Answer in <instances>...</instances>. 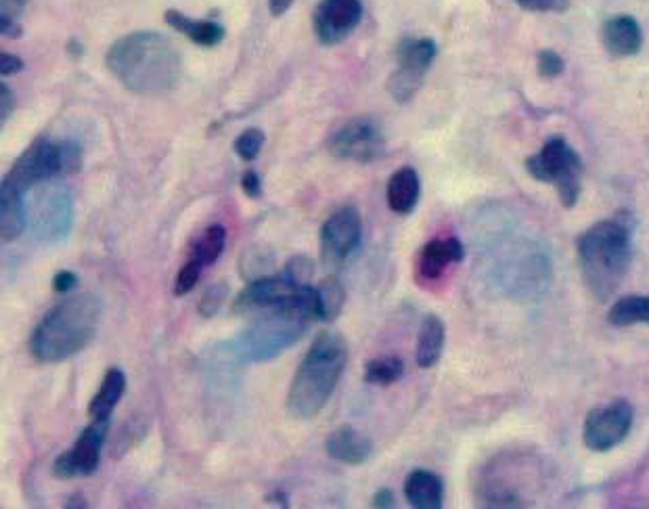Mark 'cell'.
I'll list each match as a JSON object with an SVG mask.
<instances>
[{"instance_id": "cell-1", "label": "cell", "mask_w": 649, "mask_h": 509, "mask_svg": "<svg viewBox=\"0 0 649 509\" xmlns=\"http://www.w3.org/2000/svg\"><path fill=\"white\" fill-rule=\"evenodd\" d=\"M107 68L130 93L160 97L179 84L183 59L163 34L133 32L112 45Z\"/></svg>"}, {"instance_id": "cell-2", "label": "cell", "mask_w": 649, "mask_h": 509, "mask_svg": "<svg viewBox=\"0 0 649 509\" xmlns=\"http://www.w3.org/2000/svg\"><path fill=\"white\" fill-rule=\"evenodd\" d=\"M577 248L587 290L600 302L610 301L633 264V225L626 216L600 220L580 235Z\"/></svg>"}, {"instance_id": "cell-3", "label": "cell", "mask_w": 649, "mask_h": 509, "mask_svg": "<svg viewBox=\"0 0 649 509\" xmlns=\"http://www.w3.org/2000/svg\"><path fill=\"white\" fill-rule=\"evenodd\" d=\"M101 325V302L80 294L53 306L30 338V352L43 365L64 363L89 347Z\"/></svg>"}, {"instance_id": "cell-4", "label": "cell", "mask_w": 649, "mask_h": 509, "mask_svg": "<svg viewBox=\"0 0 649 509\" xmlns=\"http://www.w3.org/2000/svg\"><path fill=\"white\" fill-rule=\"evenodd\" d=\"M349 363V344L340 333L324 331L308 348L287 394V411L296 419L319 416L335 393Z\"/></svg>"}, {"instance_id": "cell-5", "label": "cell", "mask_w": 649, "mask_h": 509, "mask_svg": "<svg viewBox=\"0 0 649 509\" xmlns=\"http://www.w3.org/2000/svg\"><path fill=\"white\" fill-rule=\"evenodd\" d=\"M82 166V147L76 140H50L47 137L34 140L9 174L4 183L27 193L36 183L68 177Z\"/></svg>"}, {"instance_id": "cell-6", "label": "cell", "mask_w": 649, "mask_h": 509, "mask_svg": "<svg viewBox=\"0 0 649 509\" xmlns=\"http://www.w3.org/2000/svg\"><path fill=\"white\" fill-rule=\"evenodd\" d=\"M526 170L534 181L556 185L557 195L566 208L577 206L584 163L568 140L561 137L547 140L538 154L526 160Z\"/></svg>"}, {"instance_id": "cell-7", "label": "cell", "mask_w": 649, "mask_h": 509, "mask_svg": "<svg viewBox=\"0 0 649 509\" xmlns=\"http://www.w3.org/2000/svg\"><path fill=\"white\" fill-rule=\"evenodd\" d=\"M310 324L312 319L298 308L271 310V315H264L250 331H246L235 347V354L246 361L273 359L285 348L296 344Z\"/></svg>"}, {"instance_id": "cell-8", "label": "cell", "mask_w": 649, "mask_h": 509, "mask_svg": "<svg viewBox=\"0 0 649 509\" xmlns=\"http://www.w3.org/2000/svg\"><path fill=\"white\" fill-rule=\"evenodd\" d=\"M439 47L430 38H407L398 48V66L388 80L396 103H409L418 94L425 73L432 68Z\"/></svg>"}, {"instance_id": "cell-9", "label": "cell", "mask_w": 649, "mask_h": 509, "mask_svg": "<svg viewBox=\"0 0 649 509\" xmlns=\"http://www.w3.org/2000/svg\"><path fill=\"white\" fill-rule=\"evenodd\" d=\"M329 151L344 162L372 163L384 156L386 139L375 120L354 117L331 135Z\"/></svg>"}, {"instance_id": "cell-10", "label": "cell", "mask_w": 649, "mask_h": 509, "mask_svg": "<svg viewBox=\"0 0 649 509\" xmlns=\"http://www.w3.org/2000/svg\"><path fill=\"white\" fill-rule=\"evenodd\" d=\"M633 419H635V411L630 403L623 398H616L607 405L593 409L584 419V428H582L584 446L595 453L612 451L628 437L633 428Z\"/></svg>"}, {"instance_id": "cell-11", "label": "cell", "mask_w": 649, "mask_h": 509, "mask_svg": "<svg viewBox=\"0 0 649 509\" xmlns=\"http://www.w3.org/2000/svg\"><path fill=\"white\" fill-rule=\"evenodd\" d=\"M363 239L361 214L354 206L333 212L321 227V260L324 267L338 269L354 255Z\"/></svg>"}, {"instance_id": "cell-12", "label": "cell", "mask_w": 649, "mask_h": 509, "mask_svg": "<svg viewBox=\"0 0 649 509\" xmlns=\"http://www.w3.org/2000/svg\"><path fill=\"white\" fill-rule=\"evenodd\" d=\"M110 421L93 419V423L78 437L70 451L57 457L53 465V474L61 480H70L78 476H91L101 463V451L107 434Z\"/></svg>"}, {"instance_id": "cell-13", "label": "cell", "mask_w": 649, "mask_h": 509, "mask_svg": "<svg viewBox=\"0 0 649 509\" xmlns=\"http://www.w3.org/2000/svg\"><path fill=\"white\" fill-rule=\"evenodd\" d=\"M363 20V4L358 0H321L312 15V27L324 47L340 45L358 27Z\"/></svg>"}, {"instance_id": "cell-14", "label": "cell", "mask_w": 649, "mask_h": 509, "mask_svg": "<svg viewBox=\"0 0 649 509\" xmlns=\"http://www.w3.org/2000/svg\"><path fill=\"white\" fill-rule=\"evenodd\" d=\"M465 256L464 244L457 237H436L428 241L418 258L419 278L434 281L444 275L448 264L462 262Z\"/></svg>"}, {"instance_id": "cell-15", "label": "cell", "mask_w": 649, "mask_h": 509, "mask_svg": "<svg viewBox=\"0 0 649 509\" xmlns=\"http://www.w3.org/2000/svg\"><path fill=\"white\" fill-rule=\"evenodd\" d=\"M603 47L614 57H633L644 47V30L633 15H614L602 30Z\"/></svg>"}, {"instance_id": "cell-16", "label": "cell", "mask_w": 649, "mask_h": 509, "mask_svg": "<svg viewBox=\"0 0 649 509\" xmlns=\"http://www.w3.org/2000/svg\"><path fill=\"white\" fill-rule=\"evenodd\" d=\"M327 455L335 462L349 463V465H363L372 457V440L352 426H342L333 430L327 439Z\"/></svg>"}, {"instance_id": "cell-17", "label": "cell", "mask_w": 649, "mask_h": 509, "mask_svg": "<svg viewBox=\"0 0 649 509\" xmlns=\"http://www.w3.org/2000/svg\"><path fill=\"white\" fill-rule=\"evenodd\" d=\"M386 197H388L390 210L400 216H407L418 208L419 197H421L418 170L411 166L398 168L388 181Z\"/></svg>"}, {"instance_id": "cell-18", "label": "cell", "mask_w": 649, "mask_h": 509, "mask_svg": "<svg viewBox=\"0 0 649 509\" xmlns=\"http://www.w3.org/2000/svg\"><path fill=\"white\" fill-rule=\"evenodd\" d=\"M41 237L45 239H61L66 237L71 227V197L61 191H50L45 195L43 212L38 216Z\"/></svg>"}, {"instance_id": "cell-19", "label": "cell", "mask_w": 649, "mask_h": 509, "mask_svg": "<svg viewBox=\"0 0 649 509\" xmlns=\"http://www.w3.org/2000/svg\"><path fill=\"white\" fill-rule=\"evenodd\" d=\"M24 191L15 189L9 183L2 181V189H0V235L2 241L11 244L15 241L22 233L25 231V214Z\"/></svg>"}, {"instance_id": "cell-20", "label": "cell", "mask_w": 649, "mask_h": 509, "mask_svg": "<svg viewBox=\"0 0 649 509\" xmlns=\"http://www.w3.org/2000/svg\"><path fill=\"white\" fill-rule=\"evenodd\" d=\"M166 24L172 25L177 32L185 34L189 41H193L195 45L200 47L212 48L223 43L225 38V27L216 22H209V20H193V18H186L181 11L177 9H170L166 11Z\"/></svg>"}, {"instance_id": "cell-21", "label": "cell", "mask_w": 649, "mask_h": 509, "mask_svg": "<svg viewBox=\"0 0 649 509\" xmlns=\"http://www.w3.org/2000/svg\"><path fill=\"white\" fill-rule=\"evenodd\" d=\"M405 497L415 509H441L444 499L442 480L428 470H415L407 478Z\"/></svg>"}, {"instance_id": "cell-22", "label": "cell", "mask_w": 649, "mask_h": 509, "mask_svg": "<svg viewBox=\"0 0 649 509\" xmlns=\"http://www.w3.org/2000/svg\"><path fill=\"white\" fill-rule=\"evenodd\" d=\"M446 342V327L439 315H428L419 329L415 359L421 370H432L441 361Z\"/></svg>"}, {"instance_id": "cell-23", "label": "cell", "mask_w": 649, "mask_h": 509, "mask_svg": "<svg viewBox=\"0 0 649 509\" xmlns=\"http://www.w3.org/2000/svg\"><path fill=\"white\" fill-rule=\"evenodd\" d=\"M124 393H126V375L119 367H112L105 373L99 393L94 394V398L91 400L89 416L93 419L110 421V417L114 414Z\"/></svg>"}, {"instance_id": "cell-24", "label": "cell", "mask_w": 649, "mask_h": 509, "mask_svg": "<svg viewBox=\"0 0 649 509\" xmlns=\"http://www.w3.org/2000/svg\"><path fill=\"white\" fill-rule=\"evenodd\" d=\"M227 248V229L223 225H209L208 229L200 233V237L191 244L189 258L200 262L204 269L212 267Z\"/></svg>"}, {"instance_id": "cell-25", "label": "cell", "mask_w": 649, "mask_h": 509, "mask_svg": "<svg viewBox=\"0 0 649 509\" xmlns=\"http://www.w3.org/2000/svg\"><path fill=\"white\" fill-rule=\"evenodd\" d=\"M607 321L616 327L649 325V296H625L614 302V306L607 313Z\"/></svg>"}, {"instance_id": "cell-26", "label": "cell", "mask_w": 649, "mask_h": 509, "mask_svg": "<svg viewBox=\"0 0 649 509\" xmlns=\"http://www.w3.org/2000/svg\"><path fill=\"white\" fill-rule=\"evenodd\" d=\"M319 292V306H321V321H335L346 304V292L344 285L338 279H324L323 283L317 287Z\"/></svg>"}, {"instance_id": "cell-27", "label": "cell", "mask_w": 649, "mask_h": 509, "mask_svg": "<svg viewBox=\"0 0 649 509\" xmlns=\"http://www.w3.org/2000/svg\"><path fill=\"white\" fill-rule=\"evenodd\" d=\"M405 375V363L398 357H379L365 365V382L375 386H390Z\"/></svg>"}, {"instance_id": "cell-28", "label": "cell", "mask_w": 649, "mask_h": 509, "mask_svg": "<svg viewBox=\"0 0 649 509\" xmlns=\"http://www.w3.org/2000/svg\"><path fill=\"white\" fill-rule=\"evenodd\" d=\"M2 7V34L9 36V38H18L22 36V25L20 20L24 15L25 7H27V0H0Z\"/></svg>"}, {"instance_id": "cell-29", "label": "cell", "mask_w": 649, "mask_h": 509, "mask_svg": "<svg viewBox=\"0 0 649 509\" xmlns=\"http://www.w3.org/2000/svg\"><path fill=\"white\" fill-rule=\"evenodd\" d=\"M264 145V133L260 128H248L235 140V151L243 162H254Z\"/></svg>"}, {"instance_id": "cell-30", "label": "cell", "mask_w": 649, "mask_h": 509, "mask_svg": "<svg viewBox=\"0 0 649 509\" xmlns=\"http://www.w3.org/2000/svg\"><path fill=\"white\" fill-rule=\"evenodd\" d=\"M204 267L195 260H186L185 264L181 267L179 275H177V283H174V294L177 296H186L189 292H193V287L197 285V281L202 278Z\"/></svg>"}, {"instance_id": "cell-31", "label": "cell", "mask_w": 649, "mask_h": 509, "mask_svg": "<svg viewBox=\"0 0 649 509\" xmlns=\"http://www.w3.org/2000/svg\"><path fill=\"white\" fill-rule=\"evenodd\" d=\"M227 294H229V285L227 283H214L212 287H208V292L204 294V298L200 302V315L202 317H214L218 310H220V306H223V302L227 298Z\"/></svg>"}, {"instance_id": "cell-32", "label": "cell", "mask_w": 649, "mask_h": 509, "mask_svg": "<svg viewBox=\"0 0 649 509\" xmlns=\"http://www.w3.org/2000/svg\"><path fill=\"white\" fill-rule=\"evenodd\" d=\"M250 262L248 260H243V275L250 279V281H254V279L260 278H269L271 275V271H273V256H262L260 250H252L250 255Z\"/></svg>"}, {"instance_id": "cell-33", "label": "cell", "mask_w": 649, "mask_h": 509, "mask_svg": "<svg viewBox=\"0 0 649 509\" xmlns=\"http://www.w3.org/2000/svg\"><path fill=\"white\" fill-rule=\"evenodd\" d=\"M563 70H566V64L559 57V53L549 50V48H545V50L538 53V73L543 78H557V76L563 73Z\"/></svg>"}, {"instance_id": "cell-34", "label": "cell", "mask_w": 649, "mask_h": 509, "mask_svg": "<svg viewBox=\"0 0 649 509\" xmlns=\"http://www.w3.org/2000/svg\"><path fill=\"white\" fill-rule=\"evenodd\" d=\"M312 273H315V267H312L310 258H306V256H296L285 267V275L292 279V281H296V283H310Z\"/></svg>"}, {"instance_id": "cell-35", "label": "cell", "mask_w": 649, "mask_h": 509, "mask_svg": "<svg viewBox=\"0 0 649 509\" xmlns=\"http://www.w3.org/2000/svg\"><path fill=\"white\" fill-rule=\"evenodd\" d=\"M513 2L534 13H561L568 9V0H513Z\"/></svg>"}, {"instance_id": "cell-36", "label": "cell", "mask_w": 649, "mask_h": 509, "mask_svg": "<svg viewBox=\"0 0 649 509\" xmlns=\"http://www.w3.org/2000/svg\"><path fill=\"white\" fill-rule=\"evenodd\" d=\"M241 189H243V193H246L250 200H260V197H262V183H260V177L255 174L254 170H248V172L241 177Z\"/></svg>"}, {"instance_id": "cell-37", "label": "cell", "mask_w": 649, "mask_h": 509, "mask_svg": "<svg viewBox=\"0 0 649 509\" xmlns=\"http://www.w3.org/2000/svg\"><path fill=\"white\" fill-rule=\"evenodd\" d=\"M15 105H18L15 94L11 93V89L7 84H2L0 87V122L2 124L15 112Z\"/></svg>"}, {"instance_id": "cell-38", "label": "cell", "mask_w": 649, "mask_h": 509, "mask_svg": "<svg viewBox=\"0 0 649 509\" xmlns=\"http://www.w3.org/2000/svg\"><path fill=\"white\" fill-rule=\"evenodd\" d=\"M76 285H78V275L71 271H59L53 279V290L57 294H70Z\"/></svg>"}, {"instance_id": "cell-39", "label": "cell", "mask_w": 649, "mask_h": 509, "mask_svg": "<svg viewBox=\"0 0 649 509\" xmlns=\"http://www.w3.org/2000/svg\"><path fill=\"white\" fill-rule=\"evenodd\" d=\"M24 70V61L11 53H4L2 55V61H0V71L2 76H13L18 71Z\"/></svg>"}, {"instance_id": "cell-40", "label": "cell", "mask_w": 649, "mask_h": 509, "mask_svg": "<svg viewBox=\"0 0 649 509\" xmlns=\"http://www.w3.org/2000/svg\"><path fill=\"white\" fill-rule=\"evenodd\" d=\"M372 506L373 508L379 509L395 508V493H392L390 488H382V490H377V493L373 495Z\"/></svg>"}, {"instance_id": "cell-41", "label": "cell", "mask_w": 649, "mask_h": 509, "mask_svg": "<svg viewBox=\"0 0 649 509\" xmlns=\"http://www.w3.org/2000/svg\"><path fill=\"white\" fill-rule=\"evenodd\" d=\"M292 2H294V0H269L271 13H273L275 18H281V15L292 7Z\"/></svg>"}, {"instance_id": "cell-42", "label": "cell", "mask_w": 649, "mask_h": 509, "mask_svg": "<svg viewBox=\"0 0 649 509\" xmlns=\"http://www.w3.org/2000/svg\"><path fill=\"white\" fill-rule=\"evenodd\" d=\"M266 499H269V504H278L281 508H287V506H289V501H287V495H285L283 490H275V493H271Z\"/></svg>"}, {"instance_id": "cell-43", "label": "cell", "mask_w": 649, "mask_h": 509, "mask_svg": "<svg viewBox=\"0 0 649 509\" xmlns=\"http://www.w3.org/2000/svg\"><path fill=\"white\" fill-rule=\"evenodd\" d=\"M68 508H89V504L84 501L82 495H73L68 499Z\"/></svg>"}]
</instances>
